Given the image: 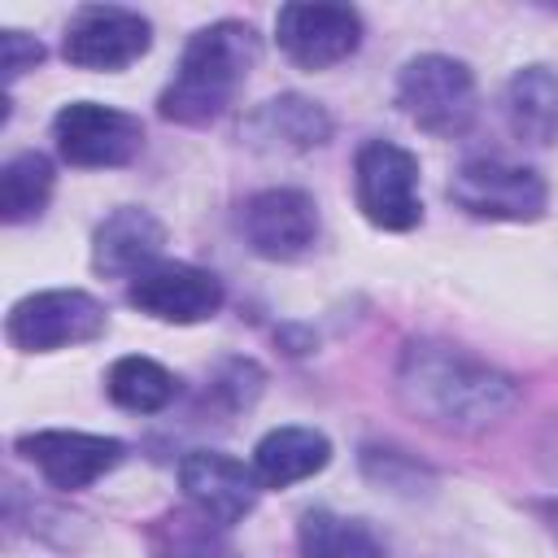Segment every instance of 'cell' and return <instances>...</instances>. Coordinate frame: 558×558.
I'll use <instances>...</instances> for the list:
<instances>
[{"label": "cell", "instance_id": "17", "mask_svg": "<svg viewBox=\"0 0 558 558\" xmlns=\"http://www.w3.org/2000/svg\"><path fill=\"white\" fill-rule=\"evenodd\" d=\"M506 122L523 144H558V70L523 65L510 74L501 96Z\"/></svg>", "mask_w": 558, "mask_h": 558}, {"label": "cell", "instance_id": "21", "mask_svg": "<svg viewBox=\"0 0 558 558\" xmlns=\"http://www.w3.org/2000/svg\"><path fill=\"white\" fill-rule=\"evenodd\" d=\"M222 532L227 527L209 523L192 506L187 510H170L148 532V558H240L235 545Z\"/></svg>", "mask_w": 558, "mask_h": 558}, {"label": "cell", "instance_id": "19", "mask_svg": "<svg viewBox=\"0 0 558 558\" xmlns=\"http://www.w3.org/2000/svg\"><path fill=\"white\" fill-rule=\"evenodd\" d=\"M105 392L126 414H161L179 397V375L166 371L157 357L126 353L105 371Z\"/></svg>", "mask_w": 558, "mask_h": 558}, {"label": "cell", "instance_id": "13", "mask_svg": "<svg viewBox=\"0 0 558 558\" xmlns=\"http://www.w3.org/2000/svg\"><path fill=\"white\" fill-rule=\"evenodd\" d=\"M179 488H183L187 506L218 527H235L240 519H248L257 497H262V480H257L253 462L244 466L240 458L218 453V449L183 453L179 458Z\"/></svg>", "mask_w": 558, "mask_h": 558}, {"label": "cell", "instance_id": "8", "mask_svg": "<svg viewBox=\"0 0 558 558\" xmlns=\"http://www.w3.org/2000/svg\"><path fill=\"white\" fill-rule=\"evenodd\" d=\"M153 48V22L126 4H83L70 13L61 35V57L74 70L118 74Z\"/></svg>", "mask_w": 558, "mask_h": 558}, {"label": "cell", "instance_id": "22", "mask_svg": "<svg viewBox=\"0 0 558 558\" xmlns=\"http://www.w3.org/2000/svg\"><path fill=\"white\" fill-rule=\"evenodd\" d=\"M262 384H266V371L253 357H222L205 379L196 414H218V423H227L262 397Z\"/></svg>", "mask_w": 558, "mask_h": 558}, {"label": "cell", "instance_id": "16", "mask_svg": "<svg viewBox=\"0 0 558 558\" xmlns=\"http://www.w3.org/2000/svg\"><path fill=\"white\" fill-rule=\"evenodd\" d=\"M331 462V440L318 427H301V423H283L270 427L257 445H253V471L262 480V488H292L310 475H318Z\"/></svg>", "mask_w": 558, "mask_h": 558}, {"label": "cell", "instance_id": "14", "mask_svg": "<svg viewBox=\"0 0 558 558\" xmlns=\"http://www.w3.org/2000/svg\"><path fill=\"white\" fill-rule=\"evenodd\" d=\"M166 227L144 205H118L92 231V270L100 279H135L161 262Z\"/></svg>", "mask_w": 558, "mask_h": 558}, {"label": "cell", "instance_id": "20", "mask_svg": "<svg viewBox=\"0 0 558 558\" xmlns=\"http://www.w3.org/2000/svg\"><path fill=\"white\" fill-rule=\"evenodd\" d=\"M52 187H57V170H52V161L44 153L26 148V153L9 157L0 166V218L9 227L35 222L48 209Z\"/></svg>", "mask_w": 558, "mask_h": 558}, {"label": "cell", "instance_id": "5", "mask_svg": "<svg viewBox=\"0 0 558 558\" xmlns=\"http://www.w3.org/2000/svg\"><path fill=\"white\" fill-rule=\"evenodd\" d=\"M449 205L480 222H536L549 209V183L519 161L475 157L462 161L445 187Z\"/></svg>", "mask_w": 558, "mask_h": 558}, {"label": "cell", "instance_id": "18", "mask_svg": "<svg viewBox=\"0 0 558 558\" xmlns=\"http://www.w3.org/2000/svg\"><path fill=\"white\" fill-rule=\"evenodd\" d=\"M296 554L301 558H384V541L375 536L371 523L314 506V510H301Z\"/></svg>", "mask_w": 558, "mask_h": 558}, {"label": "cell", "instance_id": "4", "mask_svg": "<svg viewBox=\"0 0 558 558\" xmlns=\"http://www.w3.org/2000/svg\"><path fill=\"white\" fill-rule=\"evenodd\" d=\"M109 331V310L83 288H44L26 292L4 314V336L17 353H61L92 344Z\"/></svg>", "mask_w": 558, "mask_h": 558}, {"label": "cell", "instance_id": "6", "mask_svg": "<svg viewBox=\"0 0 558 558\" xmlns=\"http://www.w3.org/2000/svg\"><path fill=\"white\" fill-rule=\"evenodd\" d=\"M353 196L371 227L414 231L423 222L418 157L392 140H366L353 157Z\"/></svg>", "mask_w": 558, "mask_h": 558}, {"label": "cell", "instance_id": "23", "mask_svg": "<svg viewBox=\"0 0 558 558\" xmlns=\"http://www.w3.org/2000/svg\"><path fill=\"white\" fill-rule=\"evenodd\" d=\"M362 471H366L371 484L392 488V493H418V484H427V471L414 458H405L401 449H375V445H366L362 449Z\"/></svg>", "mask_w": 558, "mask_h": 558}, {"label": "cell", "instance_id": "1", "mask_svg": "<svg viewBox=\"0 0 558 558\" xmlns=\"http://www.w3.org/2000/svg\"><path fill=\"white\" fill-rule=\"evenodd\" d=\"M397 397L440 432H484L519 405V384L449 340H410L397 362Z\"/></svg>", "mask_w": 558, "mask_h": 558}, {"label": "cell", "instance_id": "15", "mask_svg": "<svg viewBox=\"0 0 558 558\" xmlns=\"http://www.w3.org/2000/svg\"><path fill=\"white\" fill-rule=\"evenodd\" d=\"M331 140V113L296 92L262 100L244 118V144L257 153H314Z\"/></svg>", "mask_w": 558, "mask_h": 558}, {"label": "cell", "instance_id": "11", "mask_svg": "<svg viewBox=\"0 0 558 558\" xmlns=\"http://www.w3.org/2000/svg\"><path fill=\"white\" fill-rule=\"evenodd\" d=\"M244 244L266 262H301L318 244V205L305 187H262L240 209Z\"/></svg>", "mask_w": 558, "mask_h": 558}, {"label": "cell", "instance_id": "10", "mask_svg": "<svg viewBox=\"0 0 558 558\" xmlns=\"http://www.w3.org/2000/svg\"><path fill=\"white\" fill-rule=\"evenodd\" d=\"M275 44L301 70H331L362 48V13L353 4H283L275 13Z\"/></svg>", "mask_w": 558, "mask_h": 558}, {"label": "cell", "instance_id": "24", "mask_svg": "<svg viewBox=\"0 0 558 558\" xmlns=\"http://www.w3.org/2000/svg\"><path fill=\"white\" fill-rule=\"evenodd\" d=\"M44 61V44L35 39V35H26V31H17V26H4L0 31V70H4V83L13 87L26 70H35Z\"/></svg>", "mask_w": 558, "mask_h": 558}, {"label": "cell", "instance_id": "12", "mask_svg": "<svg viewBox=\"0 0 558 558\" xmlns=\"http://www.w3.org/2000/svg\"><path fill=\"white\" fill-rule=\"evenodd\" d=\"M126 301L157 318V323H174V327H192V323H209L227 292H222V279L205 266H192V262H157L148 266L144 275H135L126 283Z\"/></svg>", "mask_w": 558, "mask_h": 558}, {"label": "cell", "instance_id": "2", "mask_svg": "<svg viewBox=\"0 0 558 558\" xmlns=\"http://www.w3.org/2000/svg\"><path fill=\"white\" fill-rule=\"evenodd\" d=\"M262 57V39L248 22L218 17L187 35L170 83L157 96V113L174 126H209L227 113L244 78Z\"/></svg>", "mask_w": 558, "mask_h": 558}, {"label": "cell", "instance_id": "3", "mask_svg": "<svg viewBox=\"0 0 558 558\" xmlns=\"http://www.w3.org/2000/svg\"><path fill=\"white\" fill-rule=\"evenodd\" d=\"M397 109L436 140H458L475 126L480 87L466 61L449 52H418L397 70Z\"/></svg>", "mask_w": 558, "mask_h": 558}, {"label": "cell", "instance_id": "9", "mask_svg": "<svg viewBox=\"0 0 558 558\" xmlns=\"http://www.w3.org/2000/svg\"><path fill=\"white\" fill-rule=\"evenodd\" d=\"M13 449L61 493L92 488L109 471L126 462V440L100 432H70V427H39L13 440Z\"/></svg>", "mask_w": 558, "mask_h": 558}, {"label": "cell", "instance_id": "7", "mask_svg": "<svg viewBox=\"0 0 558 558\" xmlns=\"http://www.w3.org/2000/svg\"><path fill=\"white\" fill-rule=\"evenodd\" d=\"M61 161L78 170H118L144 153V122L100 100H70L52 118Z\"/></svg>", "mask_w": 558, "mask_h": 558}]
</instances>
